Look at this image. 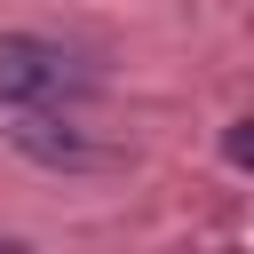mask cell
Here are the masks:
<instances>
[{
	"label": "cell",
	"instance_id": "obj_1",
	"mask_svg": "<svg viewBox=\"0 0 254 254\" xmlns=\"http://www.w3.org/2000/svg\"><path fill=\"white\" fill-rule=\"evenodd\" d=\"M71 87V56L40 32H0V103L8 111H40Z\"/></svg>",
	"mask_w": 254,
	"mask_h": 254
},
{
	"label": "cell",
	"instance_id": "obj_2",
	"mask_svg": "<svg viewBox=\"0 0 254 254\" xmlns=\"http://www.w3.org/2000/svg\"><path fill=\"white\" fill-rule=\"evenodd\" d=\"M16 143H24L32 159H48V167H87V159H95V151H87L71 127H56V119H24V127H16Z\"/></svg>",
	"mask_w": 254,
	"mask_h": 254
},
{
	"label": "cell",
	"instance_id": "obj_3",
	"mask_svg": "<svg viewBox=\"0 0 254 254\" xmlns=\"http://www.w3.org/2000/svg\"><path fill=\"white\" fill-rule=\"evenodd\" d=\"M222 159H230V167H254V119H230V135H222Z\"/></svg>",
	"mask_w": 254,
	"mask_h": 254
}]
</instances>
